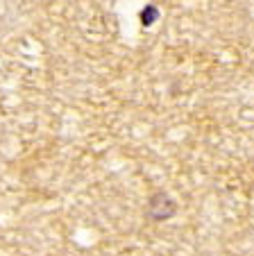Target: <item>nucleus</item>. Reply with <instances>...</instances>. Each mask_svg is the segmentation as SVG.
Instances as JSON below:
<instances>
[{"mask_svg": "<svg viewBox=\"0 0 254 256\" xmlns=\"http://www.w3.org/2000/svg\"><path fill=\"white\" fill-rule=\"evenodd\" d=\"M159 16H161V10H159L157 5H145L139 14V20L143 28H152V25L159 20Z\"/></svg>", "mask_w": 254, "mask_h": 256, "instance_id": "nucleus-2", "label": "nucleus"}, {"mask_svg": "<svg viewBox=\"0 0 254 256\" xmlns=\"http://www.w3.org/2000/svg\"><path fill=\"white\" fill-rule=\"evenodd\" d=\"M145 216H148L152 222H166V220L177 216V202L168 193L159 190V193L150 195L148 206H145Z\"/></svg>", "mask_w": 254, "mask_h": 256, "instance_id": "nucleus-1", "label": "nucleus"}]
</instances>
